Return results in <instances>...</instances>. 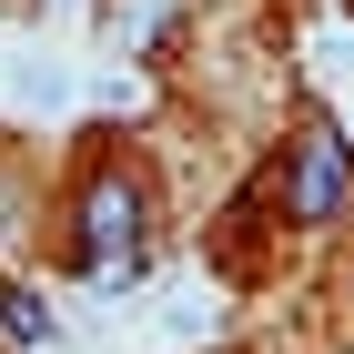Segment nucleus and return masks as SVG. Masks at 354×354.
Here are the masks:
<instances>
[{"label": "nucleus", "instance_id": "7ed1b4c3", "mask_svg": "<svg viewBox=\"0 0 354 354\" xmlns=\"http://www.w3.org/2000/svg\"><path fill=\"white\" fill-rule=\"evenodd\" d=\"M0 334H10V344H41V334H51V304L41 294H0Z\"/></svg>", "mask_w": 354, "mask_h": 354}, {"label": "nucleus", "instance_id": "f257e3e1", "mask_svg": "<svg viewBox=\"0 0 354 354\" xmlns=\"http://www.w3.org/2000/svg\"><path fill=\"white\" fill-rule=\"evenodd\" d=\"M132 243H142V192H132V183H91V203H82V253H91V273H122Z\"/></svg>", "mask_w": 354, "mask_h": 354}, {"label": "nucleus", "instance_id": "f03ea898", "mask_svg": "<svg viewBox=\"0 0 354 354\" xmlns=\"http://www.w3.org/2000/svg\"><path fill=\"white\" fill-rule=\"evenodd\" d=\"M334 203H344V142L314 132V142L294 152V223H324Z\"/></svg>", "mask_w": 354, "mask_h": 354}]
</instances>
